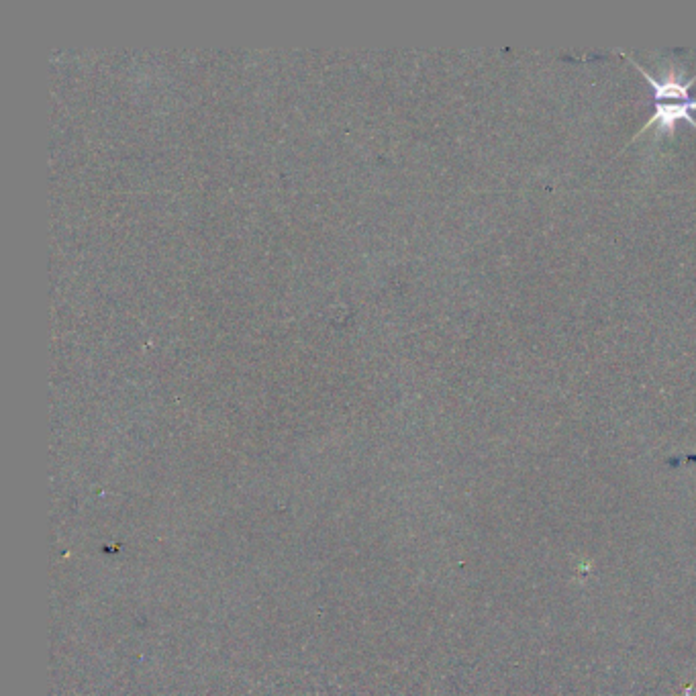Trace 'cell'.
<instances>
[{
	"instance_id": "obj_1",
	"label": "cell",
	"mask_w": 696,
	"mask_h": 696,
	"mask_svg": "<svg viewBox=\"0 0 696 696\" xmlns=\"http://www.w3.org/2000/svg\"><path fill=\"white\" fill-rule=\"evenodd\" d=\"M625 58L643 74V78L648 80L656 92V105L662 103V105H670V103H688L690 101V96H688V90L694 86L696 82V74L692 78H684L680 72L672 70L668 72L666 76L662 78H654L648 70H645L639 62L633 60V56L625 54Z\"/></svg>"
},
{
	"instance_id": "obj_2",
	"label": "cell",
	"mask_w": 696,
	"mask_h": 696,
	"mask_svg": "<svg viewBox=\"0 0 696 696\" xmlns=\"http://www.w3.org/2000/svg\"><path fill=\"white\" fill-rule=\"evenodd\" d=\"M694 113H696V98H690L688 103H670V105L658 103V105H656V111H654V115H652V119L641 127V131H637V135H635L633 139H637L639 135H643L645 131L652 129L654 125H658L660 135H662V133L672 135L678 121H688L690 125L696 127ZM633 139H631V141H633Z\"/></svg>"
}]
</instances>
